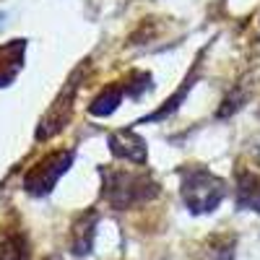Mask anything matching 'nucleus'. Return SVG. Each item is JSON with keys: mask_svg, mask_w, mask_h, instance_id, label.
I'll use <instances>...</instances> for the list:
<instances>
[{"mask_svg": "<svg viewBox=\"0 0 260 260\" xmlns=\"http://www.w3.org/2000/svg\"><path fill=\"white\" fill-rule=\"evenodd\" d=\"M182 192H185V201L192 211H211L219 206L221 195H224V185L216 177H211L206 169H195L192 180L185 182Z\"/></svg>", "mask_w": 260, "mask_h": 260, "instance_id": "obj_1", "label": "nucleus"}]
</instances>
